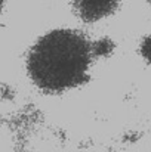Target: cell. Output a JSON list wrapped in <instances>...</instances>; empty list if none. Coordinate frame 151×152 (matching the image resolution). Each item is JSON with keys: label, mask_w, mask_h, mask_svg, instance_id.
I'll list each match as a JSON object with an SVG mask.
<instances>
[{"label": "cell", "mask_w": 151, "mask_h": 152, "mask_svg": "<svg viewBox=\"0 0 151 152\" xmlns=\"http://www.w3.org/2000/svg\"><path fill=\"white\" fill-rule=\"evenodd\" d=\"M92 61L89 40L71 30L52 31L39 40L28 56V72L43 90L61 92L86 77Z\"/></svg>", "instance_id": "obj_1"}, {"label": "cell", "mask_w": 151, "mask_h": 152, "mask_svg": "<svg viewBox=\"0 0 151 152\" xmlns=\"http://www.w3.org/2000/svg\"><path fill=\"white\" fill-rule=\"evenodd\" d=\"M76 10L88 22L108 16L117 6V0H76Z\"/></svg>", "instance_id": "obj_2"}, {"label": "cell", "mask_w": 151, "mask_h": 152, "mask_svg": "<svg viewBox=\"0 0 151 152\" xmlns=\"http://www.w3.org/2000/svg\"><path fill=\"white\" fill-rule=\"evenodd\" d=\"M141 50H142V55H144V56H145V58L151 62V36L150 37H147V39L144 40Z\"/></svg>", "instance_id": "obj_3"}]
</instances>
